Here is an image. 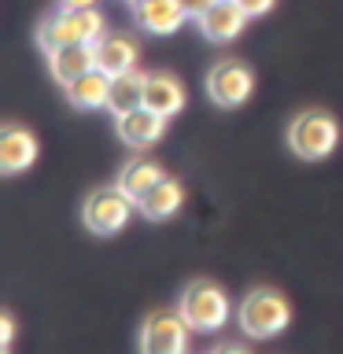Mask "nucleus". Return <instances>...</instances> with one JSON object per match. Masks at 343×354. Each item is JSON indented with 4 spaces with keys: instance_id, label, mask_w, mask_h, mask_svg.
I'll use <instances>...</instances> for the list:
<instances>
[{
    "instance_id": "obj_1",
    "label": "nucleus",
    "mask_w": 343,
    "mask_h": 354,
    "mask_svg": "<svg viewBox=\"0 0 343 354\" xmlns=\"http://www.w3.org/2000/svg\"><path fill=\"white\" fill-rule=\"evenodd\" d=\"M107 33V19L96 8H55L41 19L37 26V44L44 55H52L55 48L66 44H96Z\"/></svg>"
},
{
    "instance_id": "obj_2",
    "label": "nucleus",
    "mask_w": 343,
    "mask_h": 354,
    "mask_svg": "<svg viewBox=\"0 0 343 354\" xmlns=\"http://www.w3.org/2000/svg\"><path fill=\"white\" fill-rule=\"evenodd\" d=\"M288 321H292V306H288V299L277 288H251L237 306V325L251 339L281 336Z\"/></svg>"
},
{
    "instance_id": "obj_3",
    "label": "nucleus",
    "mask_w": 343,
    "mask_h": 354,
    "mask_svg": "<svg viewBox=\"0 0 343 354\" xmlns=\"http://www.w3.org/2000/svg\"><path fill=\"white\" fill-rule=\"evenodd\" d=\"M177 310H181V317L192 325V332H218L229 325L232 317V303L225 295V288L214 284V281H203V277H196V281L185 284L181 299H177Z\"/></svg>"
},
{
    "instance_id": "obj_4",
    "label": "nucleus",
    "mask_w": 343,
    "mask_h": 354,
    "mask_svg": "<svg viewBox=\"0 0 343 354\" xmlns=\"http://www.w3.org/2000/svg\"><path fill=\"white\" fill-rule=\"evenodd\" d=\"M336 144H340V122L321 107L299 111L292 118V126H288V148L306 162H317L325 155H332Z\"/></svg>"
},
{
    "instance_id": "obj_5",
    "label": "nucleus",
    "mask_w": 343,
    "mask_h": 354,
    "mask_svg": "<svg viewBox=\"0 0 343 354\" xmlns=\"http://www.w3.org/2000/svg\"><path fill=\"white\" fill-rule=\"evenodd\" d=\"M133 214H137V199L118 185H104L96 192H89L85 207H82V221L96 236H115L118 229H126V221Z\"/></svg>"
},
{
    "instance_id": "obj_6",
    "label": "nucleus",
    "mask_w": 343,
    "mask_h": 354,
    "mask_svg": "<svg viewBox=\"0 0 343 354\" xmlns=\"http://www.w3.org/2000/svg\"><path fill=\"white\" fill-rule=\"evenodd\" d=\"M188 332L181 310H155L140 325V354H188Z\"/></svg>"
},
{
    "instance_id": "obj_7",
    "label": "nucleus",
    "mask_w": 343,
    "mask_h": 354,
    "mask_svg": "<svg viewBox=\"0 0 343 354\" xmlns=\"http://www.w3.org/2000/svg\"><path fill=\"white\" fill-rule=\"evenodd\" d=\"M207 93L218 107H240L254 93V74L240 59H221L207 74Z\"/></svg>"
},
{
    "instance_id": "obj_8",
    "label": "nucleus",
    "mask_w": 343,
    "mask_h": 354,
    "mask_svg": "<svg viewBox=\"0 0 343 354\" xmlns=\"http://www.w3.org/2000/svg\"><path fill=\"white\" fill-rule=\"evenodd\" d=\"M166 122H170V118L155 115L151 107H137V111L118 115L115 118V129H118V140L122 144H129L133 151H144V148H151V144L166 133Z\"/></svg>"
},
{
    "instance_id": "obj_9",
    "label": "nucleus",
    "mask_w": 343,
    "mask_h": 354,
    "mask_svg": "<svg viewBox=\"0 0 343 354\" xmlns=\"http://www.w3.org/2000/svg\"><path fill=\"white\" fill-rule=\"evenodd\" d=\"M248 19L251 15L237 4V0H214V4L207 8V15L196 19V22H199V33H203L207 41L225 44L232 37H240V30L248 26Z\"/></svg>"
},
{
    "instance_id": "obj_10",
    "label": "nucleus",
    "mask_w": 343,
    "mask_h": 354,
    "mask_svg": "<svg viewBox=\"0 0 343 354\" xmlns=\"http://www.w3.org/2000/svg\"><path fill=\"white\" fill-rule=\"evenodd\" d=\"M37 159V137L22 126H8L0 133V170L8 177H15L22 170H30Z\"/></svg>"
},
{
    "instance_id": "obj_11",
    "label": "nucleus",
    "mask_w": 343,
    "mask_h": 354,
    "mask_svg": "<svg viewBox=\"0 0 343 354\" xmlns=\"http://www.w3.org/2000/svg\"><path fill=\"white\" fill-rule=\"evenodd\" d=\"M137 11V22L155 37H170L188 22V11L181 0H144V4L133 8Z\"/></svg>"
},
{
    "instance_id": "obj_12",
    "label": "nucleus",
    "mask_w": 343,
    "mask_h": 354,
    "mask_svg": "<svg viewBox=\"0 0 343 354\" xmlns=\"http://www.w3.org/2000/svg\"><path fill=\"white\" fill-rule=\"evenodd\" d=\"M93 48H96V66H100V71H107L111 77L126 74V71H137L140 48H137V41H133V37H126V33H104Z\"/></svg>"
},
{
    "instance_id": "obj_13",
    "label": "nucleus",
    "mask_w": 343,
    "mask_h": 354,
    "mask_svg": "<svg viewBox=\"0 0 343 354\" xmlns=\"http://www.w3.org/2000/svg\"><path fill=\"white\" fill-rule=\"evenodd\" d=\"M144 107H151L155 115L174 118L185 107V88L170 74H144Z\"/></svg>"
},
{
    "instance_id": "obj_14",
    "label": "nucleus",
    "mask_w": 343,
    "mask_h": 354,
    "mask_svg": "<svg viewBox=\"0 0 343 354\" xmlns=\"http://www.w3.org/2000/svg\"><path fill=\"white\" fill-rule=\"evenodd\" d=\"M63 88H66V100H71L74 107L100 111V107H107V100H111V74L93 66V71H85L82 77H74V82L63 85Z\"/></svg>"
},
{
    "instance_id": "obj_15",
    "label": "nucleus",
    "mask_w": 343,
    "mask_h": 354,
    "mask_svg": "<svg viewBox=\"0 0 343 354\" xmlns=\"http://www.w3.org/2000/svg\"><path fill=\"white\" fill-rule=\"evenodd\" d=\"M181 203H185V188L177 185V177H163L148 196L137 199V214H144L148 221H166L181 210Z\"/></svg>"
},
{
    "instance_id": "obj_16",
    "label": "nucleus",
    "mask_w": 343,
    "mask_h": 354,
    "mask_svg": "<svg viewBox=\"0 0 343 354\" xmlns=\"http://www.w3.org/2000/svg\"><path fill=\"white\" fill-rule=\"evenodd\" d=\"M96 66V48L93 44H66V48H55L48 55V71L59 85H71L74 77H82L85 71Z\"/></svg>"
},
{
    "instance_id": "obj_17",
    "label": "nucleus",
    "mask_w": 343,
    "mask_h": 354,
    "mask_svg": "<svg viewBox=\"0 0 343 354\" xmlns=\"http://www.w3.org/2000/svg\"><path fill=\"white\" fill-rule=\"evenodd\" d=\"M163 166L159 162H151V159H144V155H133V159L122 166V174H118V188H126V192L133 199H140V196H148L155 185L163 181Z\"/></svg>"
},
{
    "instance_id": "obj_18",
    "label": "nucleus",
    "mask_w": 343,
    "mask_h": 354,
    "mask_svg": "<svg viewBox=\"0 0 343 354\" xmlns=\"http://www.w3.org/2000/svg\"><path fill=\"white\" fill-rule=\"evenodd\" d=\"M137 107H144V74H140V71L115 74V77H111L107 111L118 118V115H126V111H137Z\"/></svg>"
},
{
    "instance_id": "obj_19",
    "label": "nucleus",
    "mask_w": 343,
    "mask_h": 354,
    "mask_svg": "<svg viewBox=\"0 0 343 354\" xmlns=\"http://www.w3.org/2000/svg\"><path fill=\"white\" fill-rule=\"evenodd\" d=\"M237 4H240L243 11H248L251 19H254V15H266V11H270V8L277 4V0H237Z\"/></svg>"
},
{
    "instance_id": "obj_20",
    "label": "nucleus",
    "mask_w": 343,
    "mask_h": 354,
    "mask_svg": "<svg viewBox=\"0 0 343 354\" xmlns=\"http://www.w3.org/2000/svg\"><path fill=\"white\" fill-rule=\"evenodd\" d=\"M185 11H188V19H203L207 15V8L214 4V0H181Z\"/></svg>"
},
{
    "instance_id": "obj_21",
    "label": "nucleus",
    "mask_w": 343,
    "mask_h": 354,
    "mask_svg": "<svg viewBox=\"0 0 343 354\" xmlns=\"http://www.w3.org/2000/svg\"><path fill=\"white\" fill-rule=\"evenodd\" d=\"M11 336H15V321H11V314L0 317V339H4V347L11 343Z\"/></svg>"
},
{
    "instance_id": "obj_22",
    "label": "nucleus",
    "mask_w": 343,
    "mask_h": 354,
    "mask_svg": "<svg viewBox=\"0 0 343 354\" xmlns=\"http://www.w3.org/2000/svg\"><path fill=\"white\" fill-rule=\"evenodd\" d=\"M210 354H251V351L248 347H237V343H218Z\"/></svg>"
},
{
    "instance_id": "obj_23",
    "label": "nucleus",
    "mask_w": 343,
    "mask_h": 354,
    "mask_svg": "<svg viewBox=\"0 0 343 354\" xmlns=\"http://www.w3.org/2000/svg\"><path fill=\"white\" fill-rule=\"evenodd\" d=\"M63 8H96L100 0H59Z\"/></svg>"
},
{
    "instance_id": "obj_24",
    "label": "nucleus",
    "mask_w": 343,
    "mask_h": 354,
    "mask_svg": "<svg viewBox=\"0 0 343 354\" xmlns=\"http://www.w3.org/2000/svg\"><path fill=\"white\" fill-rule=\"evenodd\" d=\"M126 4H129V8H137V4H144V0H126Z\"/></svg>"
}]
</instances>
